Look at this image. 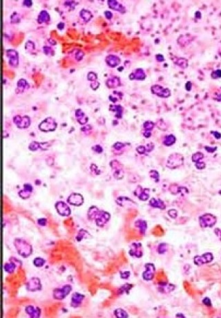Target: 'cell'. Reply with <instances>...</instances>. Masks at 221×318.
<instances>
[{"mask_svg":"<svg viewBox=\"0 0 221 318\" xmlns=\"http://www.w3.org/2000/svg\"><path fill=\"white\" fill-rule=\"evenodd\" d=\"M146 150H147V148H145V147L144 146H139L137 148V151H138V152L140 153V154H144L145 152H146Z\"/></svg>","mask_w":221,"mask_h":318,"instance_id":"55","label":"cell"},{"mask_svg":"<svg viewBox=\"0 0 221 318\" xmlns=\"http://www.w3.org/2000/svg\"><path fill=\"white\" fill-rule=\"evenodd\" d=\"M84 56V52H82V51H77L76 54H75V59H76L77 60L80 61L82 59Z\"/></svg>","mask_w":221,"mask_h":318,"instance_id":"49","label":"cell"},{"mask_svg":"<svg viewBox=\"0 0 221 318\" xmlns=\"http://www.w3.org/2000/svg\"><path fill=\"white\" fill-rule=\"evenodd\" d=\"M75 5H76V4H75L74 1H66V2H65L66 6L70 7L71 9H74Z\"/></svg>","mask_w":221,"mask_h":318,"instance_id":"52","label":"cell"},{"mask_svg":"<svg viewBox=\"0 0 221 318\" xmlns=\"http://www.w3.org/2000/svg\"><path fill=\"white\" fill-rule=\"evenodd\" d=\"M195 155L196 156V158H193V161H198L199 160H200V159L202 158V157H203V155L200 154V153H198V154H196Z\"/></svg>","mask_w":221,"mask_h":318,"instance_id":"57","label":"cell"},{"mask_svg":"<svg viewBox=\"0 0 221 318\" xmlns=\"http://www.w3.org/2000/svg\"><path fill=\"white\" fill-rule=\"evenodd\" d=\"M129 253L131 257L140 258L143 254L142 244L140 243H133L131 244Z\"/></svg>","mask_w":221,"mask_h":318,"instance_id":"10","label":"cell"},{"mask_svg":"<svg viewBox=\"0 0 221 318\" xmlns=\"http://www.w3.org/2000/svg\"><path fill=\"white\" fill-rule=\"evenodd\" d=\"M97 75L94 72H89L87 74V80L89 81H91V82L97 81Z\"/></svg>","mask_w":221,"mask_h":318,"instance_id":"43","label":"cell"},{"mask_svg":"<svg viewBox=\"0 0 221 318\" xmlns=\"http://www.w3.org/2000/svg\"><path fill=\"white\" fill-rule=\"evenodd\" d=\"M99 86V83L97 82V81H95V82H92L91 83V89H93V90H96V89H98Z\"/></svg>","mask_w":221,"mask_h":318,"instance_id":"53","label":"cell"},{"mask_svg":"<svg viewBox=\"0 0 221 318\" xmlns=\"http://www.w3.org/2000/svg\"><path fill=\"white\" fill-rule=\"evenodd\" d=\"M92 150L93 152L97 154H102V153L103 152V148H102L100 145H96L92 147Z\"/></svg>","mask_w":221,"mask_h":318,"instance_id":"48","label":"cell"},{"mask_svg":"<svg viewBox=\"0 0 221 318\" xmlns=\"http://www.w3.org/2000/svg\"><path fill=\"white\" fill-rule=\"evenodd\" d=\"M13 122L19 129L28 128L31 125V119L29 116H21L17 115L13 118Z\"/></svg>","mask_w":221,"mask_h":318,"instance_id":"7","label":"cell"},{"mask_svg":"<svg viewBox=\"0 0 221 318\" xmlns=\"http://www.w3.org/2000/svg\"><path fill=\"white\" fill-rule=\"evenodd\" d=\"M124 146H125V145L124 144V143H120V142H117L113 145V148L116 151H120L122 150V149L124 148Z\"/></svg>","mask_w":221,"mask_h":318,"instance_id":"46","label":"cell"},{"mask_svg":"<svg viewBox=\"0 0 221 318\" xmlns=\"http://www.w3.org/2000/svg\"><path fill=\"white\" fill-rule=\"evenodd\" d=\"M149 205L153 208H160L161 210H164L165 208V206L163 201L160 199H156L155 198H152L149 201Z\"/></svg>","mask_w":221,"mask_h":318,"instance_id":"30","label":"cell"},{"mask_svg":"<svg viewBox=\"0 0 221 318\" xmlns=\"http://www.w3.org/2000/svg\"><path fill=\"white\" fill-rule=\"evenodd\" d=\"M129 276H130V272L129 271L120 272V277L122 278V279H127L129 277Z\"/></svg>","mask_w":221,"mask_h":318,"instance_id":"50","label":"cell"},{"mask_svg":"<svg viewBox=\"0 0 221 318\" xmlns=\"http://www.w3.org/2000/svg\"><path fill=\"white\" fill-rule=\"evenodd\" d=\"M89 236H91V234H89L88 231H87L86 230L81 229L77 234L76 240L77 241H81L83 239H85V238H88Z\"/></svg>","mask_w":221,"mask_h":318,"instance_id":"33","label":"cell"},{"mask_svg":"<svg viewBox=\"0 0 221 318\" xmlns=\"http://www.w3.org/2000/svg\"><path fill=\"white\" fill-rule=\"evenodd\" d=\"M87 216L90 220H94L95 224L98 227L104 226L111 218V215L109 212L99 210V208L96 206H91L89 208L87 212Z\"/></svg>","mask_w":221,"mask_h":318,"instance_id":"1","label":"cell"},{"mask_svg":"<svg viewBox=\"0 0 221 318\" xmlns=\"http://www.w3.org/2000/svg\"><path fill=\"white\" fill-rule=\"evenodd\" d=\"M116 203L121 207H124L128 205L129 203H133V201L132 200H131L129 197H126V196H119L116 198L115 200Z\"/></svg>","mask_w":221,"mask_h":318,"instance_id":"31","label":"cell"},{"mask_svg":"<svg viewBox=\"0 0 221 318\" xmlns=\"http://www.w3.org/2000/svg\"><path fill=\"white\" fill-rule=\"evenodd\" d=\"M14 246L18 254L24 258L29 257L33 253L32 246L23 238H15L14 240Z\"/></svg>","mask_w":221,"mask_h":318,"instance_id":"2","label":"cell"},{"mask_svg":"<svg viewBox=\"0 0 221 318\" xmlns=\"http://www.w3.org/2000/svg\"><path fill=\"white\" fill-rule=\"evenodd\" d=\"M72 289V286L69 284H66L62 288L55 289L53 293V298L57 300L64 299L67 296L69 295Z\"/></svg>","mask_w":221,"mask_h":318,"instance_id":"4","label":"cell"},{"mask_svg":"<svg viewBox=\"0 0 221 318\" xmlns=\"http://www.w3.org/2000/svg\"><path fill=\"white\" fill-rule=\"evenodd\" d=\"M75 118L80 125L87 124L89 120L88 117L87 116L85 113L82 111L81 109H77L75 111Z\"/></svg>","mask_w":221,"mask_h":318,"instance_id":"22","label":"cell"},{"mask_svg":"<svg viewBox=\"0 0 221 318\" xmlns=\"http://www.w3.org/2000/svg\"><path fill=\"white\" fill-rule=\"evenodd\" d=\"M167 249H168V247H167V244L162 243V244H160V245L158 246V251L159 252V254H163V253H164V252L167 251Z\"/></svg>","mask_w":221,"mask_h":318,"instance_id":"45","label":"cell"},{"mask_svg":"<svg viewBox=\"0 0 221 318\" xmlns=\"http://www.w3.org/2000/svg\"><path fill=\"white\" fill-rule=\"evenodd\" d=\"M151 91L154 94H156L160 97H164V98H167L170 95V92L168 89H163V87L158 86V85H154L151 87Z\"/></svg>","mask_w":221,"mask_h":318,"instance_id":"19","label":"cell"},{"mask_svg":"<svg viewBox=\"0 0 221 318\" xmlns=\"http://www.w3.org/2000/svg\"><path fill=\"white\" fill-rule=\"evenodd\" d=\"M135 226L136 228H138L140 230V233L142 234H144L147 228V222L144 220L139 219L135 222Z\"/></svg>","mask_w":221,"mask_h":318,"instance_id":"29","label":"cell"},{"mask_svg":"<svg viewBox=\"0 0 221 318\" xmlns=\"http://www.w3.org/2000/svg\"><path fill=\"white\" fill-rule=\"evenodd\" d=\"M156 58L158 61H160V62H162V61L164 60V57H163L162 55H156Z\"/></svg>","mask_w":221,"mask_h":318,"instance_id":"61","label":"cell"},{"mask_svg":"<svg viewBox=\"0 0 221 318\" xmlns=\"http://www.w3.org/2000/svg\"><path fill=\"white\" fill-rule=\"evenodd\" d=\"M132 288H133L132 284H124V285H123L122 287L118 290V294L119 295H121V294L122 295V294H124V293H128L129 291H130Z\"/></svg>","mask_w":221,"mask_h":318,"instance_id":"37","label":"cell"},{"mask_svg":"<svg viewBox=\"0 0 221 318\" xmlns=\"http://www.w3.org/2000/svg\"><path fill=\"white\" fill-rule=\"evenodd\" d=\"M114 315L116 317L118 318H125L128 317V314L124 310L122 309H117L114 311Z\"/></svg>","mask_w":221,"mask_h":318,"instance_id":"36","label":"cell"},{"mask_svg":"<svg viewBox=\"0 0 221 318\" xmlns=\"http://www.w3.org/2000/svg\"><path fill=\"white\" fill-rule=\"evenodd\" d=\"M10 19H11V22L12 24L19 23L21 20L20 15L17 13H14L12 14V15H11V17H10Z\"/></svg>","mask_w":221,"mask_h":318,"instance_id":"39","label":"cell"},{"mask_svg":"<svg viewBox=\"0 0 221 318\" xmlns=\"http://www.w3.org/2000/svg\"><path fill=\"white\" fill-rule=\"evenodd\" d=\"M149 175H150V177L151 179L154 180L155 182H156V183L159 182V178H160V176H159V174L157 171L151 170L150 172H149Z\"/></svg>","mask_w":221,"mask_h":318,"instance_id":"41","label":"cell"},{"mask_svg":"<svg viewBox=\"0 0 221 318\" xmlns=\"http://www.w3.org/2000/svg\"><path fill=\"white\" fill-rule=\"evenodd\" d=\"M50 21V15L49 13L46 11H41L39 13L38 17H37V22L39 24L47 23Z\"/></svg>","mask_w":221,"mask_h":318,"instance_id":"28","label":"cell"},{"mask_svg":"<svg viewBox=\"0 0 221 318\" xmlns=\"http://www.w3.org/2000/svg\"><path fill=\"white\" fill-rule=\"evenodd\" d=\"M6 56L9 58V65L13 68H16L19 65V55L18 53L15 49H7Z\"/></svg>","mask_w":221,"mask_h":318,"instance_id":"6","label":"cell"},{"mask_svg":"<svg viewBox=\"0 0 221 318\" xmlns=\"http://www.w3.org/2000/svg\"><path fill=\"white\" fill-rule=\"evenodd\" d=\"M129 78L131 80H143L145 78V73L144 71L141 69H138L135 70L134 72L129 75Z\"/></svg>","mask_w":221,"mask_h":318,"instance_id":"26","label":"cell"},{"mask_svg":"<svg viewBox=\"0 0 221 318\" xmlns=\"http://www.w3.org/2000/svg\"><path fill=\"white\" fill-rule=\"evenodd\" d=\"M17 263H21V261H19V260H17V259H15V258H13V257L11 258L9 263L5 264L4 267V270L6 272V273L9 274L13 273L14 272H15L16 268L17 267V266L21 265V264H18Z\"/></svg>","mask_w":221,"mask_h":318,"instance_id":"15","label":"cell"},{"mask_svg":"<svg viewBox=\"0 0 221 318\" xmlns=\"http://www.w3.org/2000/svg\"><path fill=\"white\" fill-rule=\"evenodd\" d=\"M28 89H29V84H28L27 81L25 79H20L17 83V88H16L15 92L17 94L23 93Z\"/></svg>","mask_w":221,"mask_h":318,"instance_id":"25","label":"cell"},{"mask_svg":"<svg viewBox=\"0 0 221 318\" xmlns=\"http://www.w3.org/2000/svg\"><path fill=\"white\" fill-rule=\"evenodd\" d=\"M110 167L112 169L113 175L116 180H121L124 177V170L120 163L116 160L110 162Z\"/></svg>","mask_w":221,"mask_h":318,"instance_id":"5","label":"cell"},{"mask_svg":"<svg viewBox=\"0 0 221 318\" xmlns=\"http://www.w3.org/2000/svg\"><path fill=\"white\" fill-rule=\"evenodd\" d=\"M216 221V218L210 214H206L200 218V223L202 227H212Z\"/></svg>","mask_w":221,"mask_h":318,"instance_id":"11","label":"cell"},{"mask_svg":"<svg viewBox=\"0 0 221 318\" xmlns=\"http://www.w3.org/2000/svg\"><path fill=\"white\" fill-rule=\"evenodd\" d=\"M33 188L31 184L25 183L24 185L23 190H20L19 192V196L23 199H27L29 198L33 193Z\"/></svg>","mask_w":221,"mask_h":318,"instance_id":"17","label":"cell"},{"mask_svg":"<svg viewBox=\"0 0 221 318\" xmlns=\"http://www.w3.org/2000/svg\"><path fill=\"white\" fill-rule=\"evenodd\" d=\"M43 51L45 55H49V56H51V55H54V50L51 47H48V46H45L43 47Z\"/></svg>","mask_w":221,"mask_h":318,"instance_id":"42","label":"cell"},{"mask_svg":"<svg viewBox=\"0 0 221 318\" xmlns=\"http://www.w3.org/2000/svg\"><path fill=\"white\" fill-rule=\"evenodd\" d=\"M108 3L109 7L111 9L113 10V11L120 12V13H124L125 11L124 7L123 6L122 4H121L118 2L117 1H115V0H109L107 1Z\"/></svg>","mask_w":221,"mask_h":318,"instance_id":"23","label":"cell"},{"mask_svg":"<svg viewBox=\"0 0 221 318\" xmlns=\"http://www.w3.org/2000/svg\"><path fill=\"white\" fill-rule=\"evenodd\" d=\"M26 289L29 291L35 292L41 289L40 279L37 277H32L26 284Z\"/></svg>","mask_w":221,"mask_h":318,"instance_id":"9","label":"cell"},{"mask_svg":"<svg viewBox=\"0 0 221 318\" xmlns=\"http://www.w3.org/2000/svg\"><path fill=\"white\" fill-rule=\"evenodd\" d=\"M45 263H46V260L41 257H36L33 260L34 266H35L36 267H38V268L42 267V266L45 264Z\"/></svg>","mask_w":221,"mask_h":318,"instance_id":"38","label":"cell"},{"mask_svg":"<svg viewBox=\"0 0 221 318\" xmlns=\"http://www.w3.org/2000/svg\"><path fill=\"white\" fill-rule=\"evenodd\" d=\"M219 235H220V240H221V231L219 232Z\"/></svg>","mask_w":221,"mask_h":318,"instance_id":"63","label":"cell"},{"mask_svg":"<svg viewBox=\"0 0 221 318\" xmlns=\"http://www.w3.org/2000/svg\"><path fill=\"white\" fill-rule=\"evenodd\" d=\"M79 15H80L81 18L84 19L86 22H88V21H90L93 17L92 13L89 11H88V10L86 9L82 10V11L79 12Z\"/></svg>","mask_w":221,"mask_h":318,"instance_id":"32","label":"cell"},{"mask_svg":"<svg viewBox=\"0 0 221 318\" xmlns=\"http://www.w3.org/2000/svg\"><path fill=\"white\" fill-rule=\"evenodd\" d=\"M213 255L211 253H205L202 256H198L195 257L194 262L197 265H202L203 264H207L210 262L213 259Z\"/></svg>","mask_w":221,"mask_h":318,"instance_id":"20","label":"cell"},{"mask_svg":"<svg viewBox=\"0 0 221 318\" xmlns=\"http://www.w3.org/2000/svg\"><path fill=\"white\" fill-rule=\"evenodd\" d=\"M175 140H176V139H175V136H172V135H170V136H167L166 138H165L164 140V144L165 145H167V146L172 145V144H174V143Z\"/></svg>","mask_w":221,"mask_h":318,"instance_id":"40","label":"cell"},{"mask_svg":"<svg viewBox=\"0 0 221 318\" xmlns=\"http://www.w3.org/2000/svg\"><path fill=\"white\" fill-rule=\"evenodd\" d=\"M25 48H26V50L27 51L31 52V51H33L34 49H35V44L31 41H28L26 43Z\"/></svg>","mask_w":221,"mask_h":318,"instance_id":"44","label":"cell"},{"mask_svg":"<svg viewBox=\"0 0 221 318\" xmlns=\"http://www.w3.org/2000/svg\"><path fill=\"white\" fill-rule=\"evenodd\" d=\"M149 192H150L149 189H143L141 186H138L134 191V194L135 196H138L140 200L145 201L148 200L149 197V194H150Z\"/></svg>","mask_w":221,"mask_h":318,"instance_id":"14","label":"cell"},{"mask_svg":"<svg viewBox=\"0 0 221 318\" xmlns=\"http://www.w3.org/2000/svg\"><path fill=\"white\" fill-rule=\"evenodd\" d=\"M214 134L215 135V136H216V138H220L221 135L219 134V133H217V132H214Z\"/></svg>","mask_w":221,"mask_h":318,"instance_id":"62","label":"cell"},{"mask_svg":"<svg viewBox=\"0 0 221 318\" xmlns=\"http://www.w3.org/2000/svg\"><path fill=\"white\" fill-rule=\"evenodd\" d=\"M109 110L115 113V116L117 118H121L122 117L123 108L122 106L118 105H111L109 107Z\"/></svg>","mask_w":221,"mask_h":318,"instance_id":"27","label":"cell"},{"mask_svg":"<svg viewBox=\"0 0 221 318\" xmlns=\"http://www.w3.org/2000/svg\"><path fill=\"white\" fill-rule=\"evenodd\" d=\"M154 124L152 122H151V121H147V122H145L144 124V128L146 130V131H151L153 128H154Z\"/></svg>","mask_w":221,"mask_h":318,"instance_id":"47","label":"cell"},{"mask_svg":"<svg viewBox=\"0 0 221 318\" xmlns=\"http://www.w3.org/2000/svg\"><path fill=\"white\" fill-rule=\"evenodd\" d=\"M25 311L27 315L31 318H38L40 317L41 309L39 307H35L33 305H29L26 307Z\"/></svg>","mask_w":221,"mask_h":318,"instance_id":"16","label":"cell"},{"mask_svg":"<svg viewBox=\"0 0 221 318\" xmlns=\"http://www.w3.org/2000/svg\"><path fill=\"white\" fill-rule=\"evenodd\" d=\"M84 295L79 293H75L73 294L72 297L71 299V306L73 308H77L80 307L82 302L84 299Z\"/></svg>","mask_w":221,"mask_h":318,"instance_id":"18","label":"cell"},{"mask_svg":"<svg viewBox=\"0 0 221 318\" xmlns=\"http://www.w3.org/2000/svg\"><path fill=\"white\" fill-rule=\"evenodd\" d=\"M68 203L73 206H80L84 203V197L80 194L73 193L68 197Z\"/></svg>","mask_w":221,"mask_h":318,"instance_id":"12","label":"cell"},{"mask_svg":"<svg viewBox=\"0 0 221 318\" xmlns=\"http://www.w3.org/2000/svg\"><path fill=\"white\" fill-rule=\"evenodd\" d=\"M144 136L146 137V138H149V137L151 136V132L150 131H146L144 133Z\"/></svg>","mask_w":221,"mask_h":318,"instance_id":"60","label":"cell"},{"mask_svg":"<svg viewBox=\"0 0 221 318\" xmlns=\"http://www.w3.org/2000/svg\"><path fill=\"white\" fill-rule=\"evenodd\" d=\"M105 62H106L107 64L109 67H111V68H115L117 65L120 64L121 60L117 55H109L105 58Z\"/></svg>","mask_w":221,"mask_h":318,"instance_id":"21","label":"cell"},{"mask_svg":"<svg viewBox=\"0 0 221 318\" xmlns=\"http://www.w3.org/2000/svg\"><path fill=\"white\" fill-rule=\"evenodd\" d=\"M57 128V122L54 118L48 117L39 125V129L41 132H53Z\"/></svg>","mask_w":221,"mask_h":318,"instance_id":"3","label":"cell"},{"mask_svg":"<svg viewBox=\"0 0 221 318\" xmlns=\"http://www.w3.org/2000/svg\"><path fill=\"white\" fill-rule=\"evenodd\" d=\"M37 223H38V224L39 226H45L47 223V220H46V218H39L38 221H37Z\"/></svg>","mask_w":221,"mask_h":318,"instance_id":"51","label":"cell"},{"mask_svg":"<svg viewBox=\"0 0 221 318\" xmlns=\"http://www.w3.org/2000/svg\"><path fill=\"white\" fill-rule=\"evenodd\" d=\"M145 270L142 273L143 279L146 281H151L154 278L156 268L154 264H147L145 265Z\"/></svg>","mask_w":221,"mask_h":318,"instance_id":"13","label":"cell"},{"mask_svg":"<svg viewBox=\"0 0 221 318\" xmlns=\"http://www.w3.org/2000/svg\"><path fill=\"white\" fill-rule=\"evenodd\" d=\"M55 209L60 216H69L71 214V209L69 206L64 201H57L55 203Z\"/></svg>","mask_w":221,"mask_h":318,"instance_id":"8","label":"cell"},{"mask_svg":"<svg viewBox=\"0 0 221 318\" xmlns=\"http://www.w3.org/2000/svg\"><path fill=\"white\" fill-rule=\"evenodd\" d=\"M203 303L207 306H211V301H210V299L207 297H206L205 299H203Z\"/></svg>","mask_w":221,"mask_h":318,"instance_id":"58","label":"cell"},{"mask_svg":"<svg viewBox=\"0 0 221 318\" xmlns=\"http://www.w3.org/2000/svg\"><path fill=\"white\" fill-rule=\"evenodd\" d=\"M22 4L26 7L30 8L33 6V2H32V1H31V0H25V1H24L22 2Z\"/></svg>","mask_w":221,"mask_h":318,"instance_id":"54","label":"cell"},{"mask_svg":"<svg viewBox=\"0 0 221 318\" xmlns=\"http://www.w3.org/2000/svg\"><path fill=\"white\" fill-rule=\"evenodd\" d=\"M44 143H38V142H36V141H34V142H32L31 143H30V145H29V149L30 150L33 151V152H35V151H37L38 150H40V149L44 150V148H45V147L43 146L44 145Z\"/></svg>","mask_w":221,"mask_h":318,"instance_id":"35","label":"cell"},{"mask_svg":"<svg viewBox=\"0 0 221 318\" xmlns=\"http://www.w3.org/2000/svg\"><path fill=\"white\" fill-rule=\"evenodd\" d=\"M64 28V24L63 22H60L57 24V29H59V30H63Z\"/></svg>","mask_w":221,"mask_h":318,"instance_id":"59","label":"cell"},{"mask_svg":"<svg viewBox=\"0 0 221 318\" xmlns=\"http://www.w3.org/2000/svg\"><path fill=\"white\" fill-rule=\"evenodd\" d=\"M122 98V93L119 91H113L111 94L109 95V100L111 102L115 103L120 100Z\"/></svg>","mask_w":221,"mask_h":318,"instance_id":"34","label":"cell"},{"mask_svg":"<svg viewBox=\"0 0 221 318\" xmlns=\"http://www.w3.org/2000/svg\"><path fill=\"white\" fill-rule=\"evenodd\" d=\"M107 87L109 89H114L121 86L120 80L118 77L113 76L109 78L106 82Z\"/></svg>","mask_w":221,"mask_h":318,"instance_id":"24","label":"cell"},{"mask_svg":"<svg viewBox=\"0 0 221 318\" xmlns=\"http://www.w3.org/2000/svg\"><path fill=\"white\" fill-rule=\"evenodd\" d=\"M104 16L107 19H111L113 17V13L111 11H107L104 12Z\"/></svg>","mask_w":221,"mask_h":318,"instance_id":"56","label":"cell"}]
</instances>
